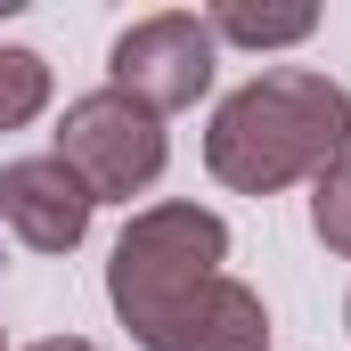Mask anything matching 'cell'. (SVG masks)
I'll return each mask as SVG.
<instances>
[{
    "label": "cell",
    "instance_id": "cell-1",
    "mask_svg": "<svg viewBox=\"0 0 351 351\" xmlns=\"http://www.w3.org/2000/svg\"><path fill=\"white\" fill-rule=\"evenodd\" d=\"M351 156V90L319 66H262L204 123V172L237 196H278Z\"/></svg>",
    "mask_w": 351,
    "mask_h": 351
},
{
    "label": "cell",
    "instance_id": "cell-4",
    "mask_svg": "<svg viewBox=\"0 0 351 351\" xmlns=\"http://www.w3.org/2000/svg\"><path fill=\"white\" fill-rule=\"evenodd\" d=\"M221 74V41L196 8H156V16H131L106 49V82L123 98H139L147 114H180L196 106Z\"/></svg>",
    "mask_w": 351,
    "mask_h": 351
},
{
    "label": "cell",
    "instance_id": "cell-5",
    "mask_svg": "<svg viewBox=\"0 0 351 351\" xmlns=\"http://www.w3.org/2000/svg\"><path fill=\"white\" fill-rule=\"evenodd\" d=\"M0 221L33 254H74L90 237V221H98V196L58 156H8L0 164Z\"/></svg>",
    "mask_w": 351,
    "mask_h": 351
},
{
    "label": "cell",
    "instance_id": "cell-8",
    "mask_svg": "<svg viewBox=\"0 0 351 351\" xmlns=\"http://www.w3.org/2000/svg\"><path fill=\"white\" fill-rule=\"evenodd\" d=\"M49 58L41 49H25V41H0V131H25V123H41V106H49Z\"/></svg>",
    "mask_w": 351,
    "mask_h": 351
},
{
    "label": "cell",
    "instance_id": "cell-9",
    "mask_svg": "<svg viewBox=\"0 0 351 351\" xmlns=\"http://www.w3.org/2000/svg\"><path fill=\"white\" fill-rule=\"evenodd\" d=\"M311 237H319L327 254H343V262H351V156L335 164V172L311 180Z\"/></svg>",
    "mask_w": 351,
    "mask_h": 351
},
{
    "label": "cell",
    "instance_id": "cell-3",
    "mask_svg": "<svg viewBox=\"0 0 351 351\" xmlns=\"http://www.w3.org/2000/svg\"><path fill=\"white\" fill-rule=\"evenodd\" d=\"M49 156L82 180L98 204H131V196H147V188L164 180L172 139H164V114H147L139 98H123L114 82H98V90H82V98H66Z\"/></svg>",
    "mask_w": 351,
    "mask_h": 351
},
{
    "label": "cell",
    "instance_id": "cell-13",
    "mask_svg": "<svg viewBox=\"0 0 351 351\" xmlns=\"http://www.w3.org/2000/svg\"><path fill=\"white\" fill-rule=\"evenodd\" d=\"M0 351H8V335H0Z\"/></svg>",
    "mask_w": 351,
    "mask_h": 351
},
{
    "label": "cell",
    "instance_id": "cell-12",
    "mask_svg": "<svg viewBox=\"0 0 351 351\" xmlns=\"http://www.w3.org/2000/svg\"><path fill=\"white\" fill-rule=\"evenodd\" d=\"M343 327H351V294H343Z\"/></svg>",
    "mask_w": 351,
    "mask_h": 351
},
{
    "label": "cell",
    "instance_id": "cell-11",
    "mask_svg": "<svg viewBox=\"0 0 351 351\" xmlns=\"http://www.w3.org/2000/svg\"><path fill=\"white\" fill-rule=\"evenodd\" d=\"M16 8H25V0H0V16H16Z\"/></svg>",
    "mask_w": 351,
    "mask_h": 351
},
{
    "label": "cell",
    "instance_id": "cell-6",
    "mask_svg": "<svg viewBox=\"0 0 351 351\" xmlns=\"http://www.w3.org/2000/svg\"><path fill=\"white\" fill-rule=\"evenodd\" d=\"M139 351H269V302L245 278H204L196 294H180L172 311H156L147 327H131Z\"/></svg>",
    "mask_w": 351,
    "mask_h": 351
},
{
    "label": "cell",
    "instance_id": "cell-2",
    "mask_svg": "<svg viewBox=\"0 0 351 351\" xmlns=\"http://www.w3.org/2000/svg\"><path fill=\"white\" fill-rule=\"evenodd\" d=\"M229 269V221L213 204H139L106 254V302L123 327H147L156 311H172L180 294H196L204 278Z\"/></svg>",
    "mask_w": 351,
    "mask_h": 351
},
{
    "label": "cell",
    "instance_id": "cell-7",
    "mask_svg": "<svg viewBox=\"0 0 351 351\" xmlns=\"http://www.w3.org/2000/svg\"><path fill=\"white\" fill-rule=\"evenodd\" d=\"M204 25H213V41H221V49H302V41L319 33V8H311V0H294V8L221 0V8H204Z\"/></svg>",
    "mask_w": 351,
    "mask_h": 351
},
{
    "label": "cell",
    "instance_id": "cell-10",
    "mask_svg": "<svg viewBox=\"0 0 351 351\" xmlns=\"http://www.w3.org/2000/svg\"><path fill=\"white\" fill-rule=\"evenodd\" d=\"M25 351H98L90 335H41V343H25Z\"/></svg>",
    "mask_w": 351,
    "mask_h": 351
}]
</instances>
